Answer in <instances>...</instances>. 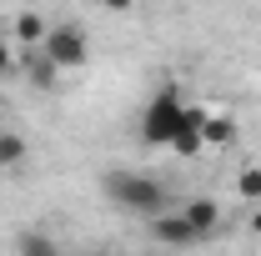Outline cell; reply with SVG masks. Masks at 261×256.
Instances as JSON below:
<instances>
[{
  "mask_svg": "<svg viewBox=\"0 0 261 256\" xmlns=\"http://www.w3.org/2000/svg\"><path fill=\"white\" fill-rule=\"evenodd\" d=\"M10 31H15V40H25V45H40V40H45V31H50V25H45V20H40L35 10H20Z\"/></svg>",
  "mask_w": 261,
  "mask_h": 256,
  "instance_id": "8",
  "label": "cell"
},
{
  "mask_svg": "<svg viewBox=\"0 0 261 256\" xmlns=\"http://www.w3.org/2000/svg\"><path fill=\"white\" fill-rule=\"evenodd\" d=\"M20 161H25V136L0 131V166H20Z\"/></svg>",
  "mask_w": 261,
  "mask_h": 256,
  "instance_id": "10",
  "label": "cell"
},
{
  "mask_svg": "<svg viewBox=\"0 0 261 256\" xmlns=\"http://www.w3.org/2000/svg\"><path fill=\"white\" fill-rule=\"evenodd\" d=\"M201 121H206V111H186V121H181V131L171 136V151L176 156H196V151H206V141H201Z\"/></svg>",
  "mask_w": 261,
  "mask_h": 256,
  "instance_id": "6",
  "label": "cell"
},
{
  "mask_svg": "<svg viewBox=\"0 0 261 256\" xmlns=\"http://www.w3.org/2000/svg\"><path fill=\"white\" fill-rule=\"evenodd\" d=\"M106 196H111L121 211L146 216V221L166 211V186L156 176H141V171H111V176H106Z\"/></svg>",
  "mask_w": 261,
  "mask_h": 256,
  "instance_id": "1",
  "label": "cell"
},
{
  "mask_svg": "<svg viewBox=\"0 0 261 256\" xmlns=\"http://www.w3.org/2000/svg\"><path fill=\"white\" fill-rule=\"evenodd\" d=\"M236 191L246 196V201H261V166H246V171L236 176Z\"/></svg>",
  "mask_w": 261,
  "mask_h": 256,
  "instance_id": "11",
  "label": "cell"
},
{
  "mask_svg": "<svg viewBox=\"0 0 261 256\" xmlns=\"http://www.w3.org/2000/svg\"><path fill=\"white\" fill-rule=\"evenodd\" d=\"M231 136H236L231 116H206V121H201V141H206V146H226Z\"/></svg>",
  "mask_w": 261,
  "mask_h": 256,
  "instance_id": "9",
  "label": "cell"
},
{
  "mask_svg": "<svg viewBox=\"0 0 261 256\" xmlns=\"http://www.w3.org/2000/svg\"><path fill=\"white\" fill-rule=\"evenodd\" d=\"M10 70H15V61H10V50L0 45V75H10Z\"/></svg>",
  "mask_w": 261,
  "mask_h": 256,
  "instance_id": "13",
  "label": "cell"
},
{
  "mask_svg": "<svg viewBox=\"0 0 261 256\" xmlns=\"http://www.w3.org/2000/svg\"><path fill=\"white\" fill-rule=\"evenodd\" d=\"M100 5H106V10H130L136 0H100Z\"/></svg>",
  "mask_w": 261,
  "mask_h": 256,
  "instance_id": "14",
  "label": "cell"
},
{
  "mask_svg": "<svg viewBox=\"0 0 261 256\" xmlns=\"http://www.w3.org/2000/svg\"><path fill=\"white\" fill-rule=\"evenodd\" d=\"M181 216L191 221L196 241H206V236H216V231H221V206H216V201H206V196H196V201L181 211Z\"/></svg>",
  "mask_w": 261,
  "mask_h": 256,
  "instance_id": "5",
  "label": "cell"
},
{
  "mask_svg": "<svg viewBox=\"0 0 261 256\" xmlns=\"http://www.w3.org/2000/svg\"><path fill=\"white\" fill-rule=\"evenodd\" d=\"M15 251L20 256H65L61 246H56V241H50V236H45V231H20V236H15Z\"/></svg>",
  "mask_w": 261,
  "mask_h": 256,
  "instance_id": "7",
  "label": "cell"
},
{
  "mask_svg": "<svg viewBox=\"0 0 261 256\" xmlns=\"http://www.w3.org/2000/svg\"><path fill=\"white\" fill-rule=\"evenodd\" d=\"M56 81V65L45 61V50H40V61H35V86H50Z\"/></svg>",
  "mask_w": 261,
  "mask_h": 256,
  "instance_id": "12",
  "label": "cell"
},
{
  "mask_svg": "<svg viewBox=\"0 0 261 256\" xmlns=\"http://www.w3.org/2000/svg\"><path fill=\"white\" fill-rule=\"evenodd\" d=\"M146 256H171V251H146Z\"/></svg>",
  "mask_w": 261,
  "mask_h": 256,
  "instance_id": "16",
  "label": "cell"
},
{
  "mask_svg": "<svg viewBox=\"0 0 261 256\" xmlns=\"http://www.w3.org/2000/svg\"><path fill=\"white\" fill-rule=\"evenodd\" d=\"M40 50H45V61L56 65V70H75V65L91 61V35L81 31L75 20H65V25H50L45 31Z\"/></svg>",
  "mask_w": 261,
  "mask_h": 256,
  "instance_id": "3",
  "label": "cell"
},
{
  "mask_svg": "<svg viewBox=\"0 0 261 256\" xmlns=\"http://www.w3.org/2000/svg\"><path fill=\"white\" fill-rule=\"evenodd\" d=\"M251 231H256V236H261V211H256V216H251Z\"/></svg>",
  "mask_w": 261,
  "mask_h": 256,
  "instance_id": "15",
  "label": "cell"
},
{
  "mask_svg": "<svg viewBox=\"0 0 261 256\" xmlns=\"http://www.w3.org/2000/svg\"><path fill=\"white\" fill-rule=\"evenodd\" d=\"M186 100H181V91L176 86H161L156 96L146 100V111H141V141H151V146H171V136L181 131V121H186Z\"/></svg>",
  "mask_w": 261,
  "mask_h": 256,
  "instance_id": "2",
  "label": "cell"
},
{
  "mask_svg": "<svg viewBox=\"0 0 261 256\" xmlns=\"http://www.w3.org/2000/svg\"><path fill=\"white\" fill-rule=\"evenodd\" d=\"M151 236H156L161 246H191V241H196L191 221H186L181 211H176V216H171V211H161V216H151Z\"/></svg>",
  "mask_w": 261,
  "mask_h": 256,
  "instance_id": "4",
  "label": "cell"
}]
</instances>
